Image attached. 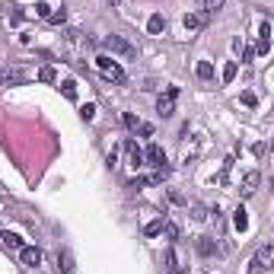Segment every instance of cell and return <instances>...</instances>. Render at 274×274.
Here are the masks:
<instances>
[{"label":"cell","mask_w":274,"mask_h":274,"mask_svg":"<svg viewBox=\"0 0 274 274\" xmlns=\"http://www.w3.org/2000/svg\"><path fill=\"white\" fill-rule=\"evenodd\" d=\"M258 35H271V22H262V26H258Z\"/></svg>","instance_id":"obj_31"},{"label":"cell","mask_w":274,"mask_h":274,"mask_svg":"<svg viewBox=\"0 0 274 274\" xmlns=\"http://www.w3.org/2000/svg\"><path fill=\"white\" fill-rule=\"evenodd\" d=\"M102 45L112 51V55H121V58H134V55H137V48H134L131 42H125L121 35H105Z\"/></svg>","instance_id":"obj_2"},{"label":"cell","mask_w":274,"mask_h":274,"mask_svg":"<svg viewBox=\"0 0 274 274\" xmlns=\"http://www.w3.org/2000/svg\"><path fill=\"white\" fill-rule=\"evenodd\" d=\"M96 64H99V70H102V73H105L109 80H115V83H125V70H121V67H118V64H115L112 58L99 55V58H96Z\"/></svg>","instance_id":"obj_4"},{"label":"cell","mask_w":274,"mask_h":274,"mask_svg":"<svg viewBox=\"0 0 274 274\" xmlns=\"http://www.w3.org/2000/svg\"><path fill=\"white\" fill-rule=\"evenodd\" d=\"M223 3H226V0H204V10L217 13V10H223Z\"/></svg>","instance_id":"obj_22"},{"label":"cell","mask_w":274,"mask_h":274,"mask_svg":"<svg viewBox=\"0 0 274 274\" xmlns=\"http://www.w3.org/2000/svg\"><path fill=\"white\" fill-rule=\"evenodd\" d=\"M195 73H198V80H210V77H214V67H210V61H198Z\"/></svg>","instance_id":"obj_16"},{"label":"cell","mask_w":274,"mask_h":274,"mask_svg":"<svg viewBox=\"0 0 274 274\" xmlns=\"http://www.w3.org/2000/svg\"><path fill=\"white\" fill-rule=\"evenodd\" d=\"M166 271H169V274H185V271H182V265H179L176 249H169V255H166Z\"/></svg>","instance_id":"obj_14"},{"label":"cell","mask_w":274,"mask_h":274,"mask_svg":"<svg viewBox=\"0 0 274 274\" xmlns=\"http://www.w3.org/2000/svg\"><path fill=\"white\" fill-rule=\"evenodd\" d=\"M39 80H42V83H55V70H51V67H42V70H39Z\"/></svg>","instance_id":"obj_24"},{"label":"cell","mask_w":274,"mask_h":274,"mask_svg":"<svg viewBox=\"0 0 274 274\" xmlns=\"http://www.w3.org/2000/svg\"><path fill=\"white\" fill-rule=\"evenodd\" d=\"M271 51V35H258V45H255V55H268Z\"/></svg>","instance_id":"obj_18"},{"label":"cell","mask_w":274,"mask_h":274,"mask_svg":"<svg viewBox=\"0 0 274 274\" xmlns=\"http://www.w3.org/2000/svg\"><path fill=\"white\" fill-rule=\"evenodd\" d=\"M163 230H166V220L159 217V220H153V223H147V226H143V236H159Z\"/></svg>","instance_id":"obj_17"},{"label":"cell","mask_w":274,"mask_h":274,"mask_svg":"<svg viewBox=\"0 0 274 274\" xmlns=\"http://www.w3.org/2000/svg\"><path fill=\"white\" fill-rule=\"evenodd\" d=\"M233 226H236L239 233H246V230H249V217H246V207H239V210L233 214Z\"/></svg>","instance_id":"obj_15"},{"label":"cell","mask_w":274,"mask_h":274,"mask_svg":"<svg viewBox=\"0 0 274 274\" xmlns=\"http://www.w3.org/2000/svg\"><path fill=\"white\" fill-rule=\"evenodd\" d=\"M258 182H262V176H258V172H249V176L242 179V195L252 198V195L258 192Z\"/></svg>","instance_id":"obj_9"},{"label":"cell","mask_w":274,"mask_h":274,"mask_svg":"<svg viewBox=\"0 0 274 274\" xmlns=\"http://www.w3.org/2000/svg\"><path fill=\"white\" fill-rule=\"evenodd\" d=\"M35 10H39V16H42V19H48V16H51V10H48V3H39V6H35Z\"/></svg>","instance_id":"obj_28"},{"label":"cell","mask_w":274,"mask_h":274,"mask_svg":"<svg viewBox=\"0 0 274 274\" xmlns=\"http://www.w3.org/2000/svg\"><path fill=\"white\" fill-rule=\"evenodd\" d=\"M80 115L86 118V121H93V118H96V105H83V109H80Z\"/></svg>","instance_id":"obj_25"},{"label":"cell","mask_w":274,"mask_h":274,"mask_svg":"<svg viewBox=\"0 0 274 274\" xmlns=\"http://www.w3.org/2000/svg\"><path fill=\"white\" fill-rule=\"evenodd\" d=\"M147 32H150V35H159V32H166V19L159 16V13H153V16L147 19Z\"/></svg>","instance_id":"obj_12"},{"label":"cell","mask_w":274,"mask_h":274,"mask_svg":"<svg viewBox=\"0 0 274 274\" xmlns=\"http://www.w3.org/2000/svg\"><path fill=\"white\" fill-rule=\"evenodd\" d=\"M255 58V48H249V45H246V48H242V61H252Z\"/></svg>","instance_id":"obj_30"},{"label":"cell","mask_w":274,"mask_h":274,"mask_svg":"<svg viewBox=\"0 0 274 274\" xmlns=\"http://www.w3.org/2000/svg\"><path fill=\"white\" fill-rule=\"evenodd\" d=\"M233 77H236V61H230V64L223 67V83H233Z\"/></svg>","instance_id":"obj_23"},{"label":"cell","mask_w":274,"mask_h":274,"mask_svg":"<svg viewBox=\"0 0 274 274\" xmlns=\"http://www.w3.org/2000/svg\"><path fill=\"white\" fill-rule=\"evenodd\" d=\"M143 159H147L150 166H163V163H166V153H163V147H159V143H150V147L143 150Z\"/></svg>","instance_id":"obj_7"},{"label":"cell","mask_w":274,"mask_h":274,"mask_svg":"<svg viewBox=\"0 0 274 274\" xmlns=\"http://www.w3.org/2000/svg\"><path fill=\"white\" fill-rule=\"evenodd\" d=\"M19 262L26 265V268H39V265H42V249L22 246V249H19Z\"/></svg>","instance_id":"obj_6"},{"label":"cell","mask_w":274,"mask_h":274,"mask_svg":"<svg viewBox=\"0 0 274 274\" xmlns=\"http://www.w3.org/2000/svg\"><path fill=\"white\" fill-rule=\"evenodd\" d=\"M6 83L22 86V83H26V73H22L19 67H0V86H6Z\"/></svg>","instance_id":"obj_5"},{"label":"cell","mask_w":274,"mask_h":274,"mask_svg":"<svg viewBox=\"0 0 274 274\" xmlns=\"http://www.w3.org/2000/svg\"><path fill=\"white\" fill-rule=\"evenodd\" d=\"M166 236H169V239H176V236H179V230H176V223H166Z\"/></svg>","instance_id":"obj_29"},{"label":"cell","mask_w":274,"mask_h":274,"mask_svg":"<svg viewBox=\"0 0 274 274\" xmlns=\"http://www.w3.org/2000/svg\"><path fill=\"white\" fill-rule=\"evenodd\" d=\"M0 242H3V249H13V252H19V249H22V236L19 233H10V230L0 233Z\"/></svg>","instance_id":"obj_8"},{"label":"cell","mask_w":274,"mask_h":274,"mask_svg":"<svg viewBox=\"0 0 274 274\" xmlns=\"http://www.w3.org/2000/svg\"><path fill=\"white\" fill-rule=\"evenodd\" d=\"M239 99H242V105H249V109H252V105L258 102V99H255V93H242Z\"/></svg>","instance_id":"obj_27"},{"label":"cell","mask_w":274,"mask_h":274,"mask_svg":"<svg viewBox=\"0 0 274 274\" xmlns=\"http://www.w3.org/2000/svg\"><path fill=\"white\" fill-rule=\"evenodd\" d=\"M198 252H201L204 258H207V255H214V252H217V242L210 239V236H201V239H198Z\"/></svg>","instance_id":"obj_13"},{"label":"cell","mask_w":274,"mask_h":274,"mask_svg":"<svg viewBox=\"0 0 274 274\" xmlns=\"http://www.w3.org/2000/svg\"><path fill=\"white\" fill-rule=\"evenodd\" d=\"M125 150H128V156H131V166L137 169V166H143V150L137 147L134 140H125Z\"/></svg>","instance_id":"obj_10"},{"label":"cell","mask_w":274,"mask_h":274,"mask_svg":"<svg viewBox=\"0 0 274 274\" xmlns=\"http://www.w3.org/2000/svg\"><path fill=\"white\" fill-rule=\"evenodd\" d=\"M121 121H125V128H131V131H140V121H137L131 112H125V115H121Z\"/></svg>","instance_id":"obj_21"},{"label":"cell","mask_w":274,"mask_h":274,"mask_svg":"<svg viewBox=\"0 0 274 274\" xmlns=\"http://www.w3.org/2000/svg\"><path fill=\"white\" fill-rule=\"evenodd\" d=\"M61 93H64L67 99H77V83H73V80H64V83H61Z\"/></svg>","instance_id":"obj_19"},{"label":"cell","mask_w":274,"mask_h":274,"mask_svg":"<svg viewBox=\"0 0 274 274\" xmlns=\"http://www.w3.org/2000/svg\"><path fill=\"white\" fill-rule=\"evenodd\" d=\"M58 268L64 271V274H73V255H70V249H61V252H58Z\"/></svg>","instance_id":"obj_11"},{"label":"cell","mask_w":274,"mask_h":274,"mask_svg":"<svg viewBox=\"0 0 274 274\" xmlns=\"http://www.w3.org/2000/svg\"><path fill=\"white\" fill-rule=\"evenodd\" d=\"M201 26H204V16H195V13L185 16V29H201Z\"/></svg>","instance_id":"obj_20"},{"label":"cell","mask_w":274,"mask_h":274,"mask_svg":"<svg viewBox=\"0 0 274 274\" xmlns=\"http://www.w3.org/2000/svg\"><path fill=\"white\" fill-rule=\"evenodd\" d=\"M274 268V246H262L249 265V274H262V271H271Z\"/></svg>","instance_id":"obj_1"},{"label":"cell","mask_w":274,"mask_h":274,"mask_svg":"<svg viewBox=\"0 0 274 274\" xmlns=\"http://www.w3.org/2000/svg\"><path fill=\"white\" fill-rule=\"evenodd\" d=\"M64 19H67V13H64V10H61V13H51V16H48L51 26H58V22H64Z\"/></svg>","instance_id":"obj_26"},{"label":"cell","mask_w":274,"mask_h":274,"mask_svg":"<svg viewBox=\"0 0 274 274\" xmlns=\"http://www.w3.org/2000/svg\"><path fill=\"white\" fill-rule=\"evenodd\" d=\"M176 96H179V86H169L163 96L156 99V112H159L163 118H169L172 112H176Z\"/></svg>","instance_id":"obj_3"}]
</instances>
